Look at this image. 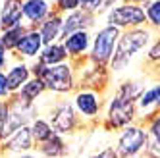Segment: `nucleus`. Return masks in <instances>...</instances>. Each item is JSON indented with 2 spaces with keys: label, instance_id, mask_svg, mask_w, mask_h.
I'll list each match as a JSON object with an SVG mask.
<instances>
[{
  "label": "nucleus",
  "instance_id": "obj_11",
  "mask_svg": "<svg viewBox=\"0 0 160 158\" xmlns=\"http://www.w3.org/2000/svg\"><path fill=\"white\" fill-rule=\"evenodd\" d=\"M77 106H79V110H81L83 114L93 116L95 112H97V100H95V96L91 95V93H85V95H79L77 96Z\"/></svg>",
  "mask_w": 160,
  "mask_h": 158
},
{
  "label": "nucleus",
  "instance_id": "obj_9",
  "mask_svg": "<svg viewBox=\"0 0 160 158\" xmlns=\"http://www.w3.org/2000/svg\"><path fill=\"white\" fill-rule=\"evenodd\" d=\"M41 42H42V39H41L39 33H31V35H27L23 41H19L18 47H19V50L23 54L33 56V54H37V50L41 48Z\"/></svg>",
  "mask_w": 160,
  "mask_h": 158
},
{
  "label": "nucleus",
  "instance_id": "obj_20",
  "mask_svg": "<svg viewBox=\"0 0 160 158\" xmlns=\"http://www.w3.org/2000/svg\"><path fill=\"white\" fill-rule=\"evenodd\" d=\"M41 89H42V83H41V81H31V83H27L25 89H23V96H25V98H33V96H37V95L41 93Z\"/></svg>",
  "mask_w": 160,
  "mask_h": 158
},
{
  "label": "nucleus",
  "instance_id": "obj_13",
  "mask_svg": "<svg viewBox=\"0 0 160 158\" xmlns=\"http://www.w3.org/2000/svg\"><path fill=\"white\" fill-rule=\"evenodd\" d=\"M10 149H14V151L29 149V129H27V127L18 129V133L14 135V139L10 141Z\"/></svg>",
  "mask_w": 160,
  "mask_h": 158
},
{
  "label": "nucleus",
  "instance_id": "obj_27",
  "mask_svg": "<svg viewBox=\"0 0 160 158\" xmlns=\"http://www.w3.org/2000/svg\"><path fill=\"white\" fill-rule=\"evenodd\" d=\"M95 158H116V152L108 149V151H104L102 154H98V156H95Z\"/></svg>",
  "mask_w": 160,
  "mask_h": 158
},
{
  "label": "nucleus",
  "instance_id": "obj_23",
  "mask_svg": "<svg viewBox=\"0 0 160 158\" xmlns=\"http://www.w3.org/2000/svg\"><path fill=\"white\" fill-rule=\"evenodd\" d=\"M156 98H158V87H154L152 91H148V93H147V95L143 96L141 104H143V106H148V104H152V102H154Z\"/></svg>",
  "mask_w": 160,
  "mask_h": 158
},
{
  "label": "nucleus",
  "instance_id": "obj_7",
  "mask_svg": "<svg viewBox=\"0 0 160 158\" xmlns=\"http://www.w3.org/2000/svg\"><path fill=\"white\" fill-rule=\"evenodd\" d=\"M21 17V2L19 0H6V6L2 10V23L6 27H14Z\"/></svg>",
  "mask_w": 160,
  "mask_h": 158
},
{
  "label": "nucleus",
  "instance_id": "obj_8",
  "mask_svg": "<svg viewBox=\"0 0 160 158\" xmlns=\"http://www.w3.org/2000/svg\"><path fill=\"white\" fill-rule=\"evenodd\" d=\"M73 123V112L70 106H62L54 116V127L60 131H68Z\"/></svg>",
  "mask_w": 160,
  "mask_h": 158
},
{
  "label": "nucleus",
  "instance_id": "obj_4",
  "mask_svg": "<svg viewBox=\"0 0 160 158\" xmlns=\"http://www.w3.org/2000/svg\"><path fill=\"white\" fill-rule=\"evenodd\" d=\"M143 19H145V14L135 6H122V8H116L110 14V23H116V25L141 23Z\"/></svg>",
  "mask_w": 160,
  "mask_h": 158
},
{
  "label": "nucleus",
  "instance_id": "obj_17",
  "mask_svg": "<svg viewBox=\"0 0 160 158\" xmlns=\"http://www.w3.org/2000/svg\"><path fill=\"white\" fill-rule=\"evenodd\" d=\"M21 35H23V29L16 27V29H12V31H8V33H6L4 39H2V42L6 44V47H16V44H19Z\"/></svg>",
  "mask_w": 160,
  "mask_h": 158
},
{
  "label": "nucleus",
  "instance_id": "obj_12",
  "mask_svg": "<svg viewBox=\"0 0 160 158\" xmlns=\"http://www.w3.org/2000/svg\"><path fill=\"white\" fill-rule=\"evenodd\" d=\"M85 47H87V35L85 33H73V35L66 41V48L73 54L85 50Z\"/></svg>",
  "mask_w": 160,
  "mask_h": 158
},
{
  "label": "nucleus",
  "instance_id": "obj_2",
  "mask_svg": "<svg viewBox=\"0 0 160 158\" xmlns=\"http://www.w3.org/2000/svg\"><path fill=\"white\" fill-rule=\"evenodd\" d=\"M44 83H47L50 89H56V91H68L72 85L70 79V70L66 66H56V67H48V70L41 72Z\"/></svg>",
  "mask_w": 160,
  "mask_h": 158
},
{
  "label": "nucleus",
  "instance_id": "obj_5",
  "mask_svg": "<svg viewBox=\"0 0 160 158\" xmlns=\"http://www.w3.org/2000/svg\"><path fill=\"white\" fill-rule=\"evenodd\" d=\"M145 141L147 139H145L143 131L137 129V127H131V129H128L122 135V139H120V152L125 154V156H128V154H135L143 146Z\"/></svg>",
  "mask_w": 160,
  "mask_h": 158
},
{
  "label": "nucleus",
  "instance_id": "obj_1",
  "mask_svg": "<svg viewBox=\"0 0 160 158\" xmlns=\"http://www.w3.org/2000/svg\"><path fill=\"white\" fill-rule=\"evenodd\" d=\"M147 37H148L147 31H133V33H128V35L120 41V47H118V54H116V60H114V66L123 64L133 52L139 50L143 44L147 42Z\"/></svg>",
  "mask_w": 160,
  "mask_h": 158
},
{
  "label": "nucleus",
  "instance_id": "obj_21",
  "mask_svg": "<svg viewBox=\"0 0 160 158\" xmlns=\"http://www.w3.org/2000/svg\"><path fill=\"white\" fill-rule=\"evenodd\" d=\"M148 17L152 19L154 25L160 23V2H158V0H156V2H152V6L148 8Z\"/></svg>",
  "mask_w": 160,
  "mask_h": 158
},
{
  "label": "nucleus",
  "instance_id": "obj_24",
  "mask_svg": "<svg viewBox=\"0 0 160 158\" xmlns=\"http://www.w3.org/2000/svg\"><path fill=\"white\" fill-rule=\"evenodd\" d=\"M4 121H6V108L0 106V135H2V129H4Z\"/></svg>",
  "mask_w": 160,
  "mask_h": 158
},
{
  "label": "nucleus",
  "instance_id": "obj_25",
  "mask_svg": "<svg viewBox=\"0 0 160 158\" xmlns=\"http://www.w3.org/2000/svg\"><path fill=\"white\" fill-rule=\"evenodd\" d=\"M83 2V6H87V8H97L98 4H100V0H81Z\"/></svg>",
  "mask_w": 160,
  "mask_h": 158
},
{
  "label": "nucleus",
  "instance_id": "obj_26",
  "mask_svg": "<svg viewBox=\"0 0 160 158\" xmlns=\"http://www.w3.org/2000/svg\"><path fill=\"white\" fill-rule=\"evenodd\" d=\"M79 0H62V8H75Z\"/></svg>",
  "mask_w": 160,
  "mask_h": 158
},
{
  "label": "nucleus",
  "instance_id": "obj_16",
  "mask_svg": "<svg viewBox=\"0 0 160 158\" xmlns=\"http://www.w3.org/2000/svg\"><path fill=\"white\" fill-rule=\"evenodd\" d=\"M58 29H60V19H50L48 23H44V29H42V41H47V42H50L54 37H56V33H58Z\"/></svg>",
  "mask_w": 160,
  "mask_h": 158
},
{
  "label": "nucleus",
  "instance_id": "obj_28",
  "mask_svg": "<svg viewBox=\"0 0 160 158\" xmlns=\"http://www.w3.org/2000/svg\"><path fill=\"white\" fill-rule=\"evenodd\" d=\"M6 93V77L0 73V95H4Z\"/></svg>",
  "mask_w": 160,
  "mask_h": 158
},
{
  "label": "nucleus",
  "instance_id": "obj_31",
  "mask_svg": "<svg viewBox=\"0 0 160 158\" xmlns=\"http://www.w3.org/2000/svg\"><path fill=\"white\" fill-rule=\"evenodd\" d=\"M23 158H31V156H23Z\"/></svg>",
  "mask_w": 160,
  "mask_h": 158
},
{
  "label": "nucleus",
  "instance_id": "obj_30",
  "mask_svg": "<svg viewBox=\"0 0 160 158\" xmlns=\"http://www.w3.org/2000/svg\"><path fill=\"white\" fill-rule=\"evenodd\" d=\"M151 56H152V58H156V56H158V44H156V47L152 48V52H151Z\"/></svg>",
  "mask_w": 160,
  "mask_h": 158
},
{
  "label": "nucleus",
  "instance_id": "obj_6",
  "mask_svg": "<svg viewBox=\"0 0 160 158\" xmlns=\"http://www.w3.org/2000/svg\"><path fill=\"white\" fill-rule=\"evenodd\" d=\"M133 118V104L129 98H116L110 106V120L114 126H122V123L129 121Z\"/></svg>",
  "mask_w": 160,
  "mask_h": 158
},
{
  "label": "nucleus",
  "instance_id": "obj_10",
  "mask_svg": "<svg viewBox=\"0 0 160 158\" xmlns=\"http://www.w3.org/2000/svg\"><path fill=\"white\" fill-rule=\"evenodd\" d=\"M23 12L29 19H41L44 14H47V4L42 0H29V2L23 6Z\"/></svg>",
  "mask_w": 160,
  "mask_h": 158
},
{
  "label": "nucleus",
  "instance_id": "obj_18",
  "mask_svg": "<svg viewBox=\"0 0 160 158\" xmlns=\"http://www.w3.org/2000/svg\"><path fill=\"white\" fill-rule=\"evenodd\" d=\"M33 133H35V137L44 141V139H50V135H52V129L48 127V123H44V121H37L35 123V127H33Z\"/></svg>",
  "mask_w": 160,
  "mask_h": 158
},
{
  "label": "nucleus",
  "instance_id": "obj_22",
  "mask_svg": "<svg viewBox=\"0 0 160 158\" xmlns=\"http://www.w3.org/2000/svg\"><path fill=\"white\" fill-rule=\"evenodd\" d=\"M79 21H83V16H81V14H73L70 19H68V23H66L64 31H66V33H68V31H73V29L79 25Z\"/></svg>",
  "mask_w": 160,
  "mask_h": 158
},
{
  "label": "nucleus",
  "instance_id": "obj_3",
  "mask_svg": "<svg viewBox=\"0 0 160 158\" xmlns=\"http://www.w3.org/2000/svg\"><path fill=\"white\" fill-rule=\"evenodd\" d=\"M116 37H118L116 27H106L104 31L98 33V37H97V41H95V52H93L97 60L102 62V60H106L108 56H110Z\"/></svg>",
  "mask_w": 160,
  "mask_h": 158
},
{
  "label": "nucleus",
  "instance_id": "obj_15",
  "mask_svg": "<svg viewBox=\"0 0 160 158\" xmlns=\"http://www.w3.org/2000/svg\"><path fill=\"white\" fill-rule=\"evenodd\" d=\"M64 56H66V50L62 47H50L42 54V62L44 64H54V62H60Z\"/></svg>",
  "mask_w": 160,
  "mask_h": 158
},
{
  "label": "nucleus",
  "instance_id": "obj_29",
  "mask_svg": "<svg viewBox=\"0 0 160 158\" xmlns=\"http://www.w3.org/2000/svg\"><path fill=\"white\" fill-rule=\"evenodd\" d=\"M4 64V48H2V44H0V66Z\"/></svg>",
  "mask_w": 160,
  "mask_h": 158
},
{
  "label": "nucleus",
  "instance_id": "obj_14",
  "mask_svg": "<svg viewBox=\"0 0 160 158\" xmlns=\"http://www.w3.org/2000/svg\"><path fill=\"white\" fill-rule=\"evenodd\" d=\"M25 79H27V70L23 66L16 67V70H12V73L6 77V87L8 89H16V87H19L21 83H23Z\"/></svg>",
  "mask_w": 160,
  "mask_h": 158
},
{
  "label": "nucleus",
  "instance_id": "obj_19",
  "mask_svg": "<svg viewBox=\"0 0 160 158\" xmlns=\"http://www.w3.org/2000/svg\"><path fill=\"white\" fill-rule=\"evenodd\" d=\"M42 151H44V154H48V156H58V154H62V143L58 141V139H52V141H48L47 145L42 146Z\"/></svg>",
  "mask_w": 160,
  "mask_h": 158
}]
</instances>
